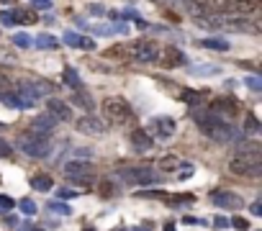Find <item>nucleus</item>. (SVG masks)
I'll use <instances>...</instances> for the list:
<instances>
[{
	"label": "nucleus",
	"instance_id": "f257e3e1",
	"mask_svg": "<svg viewBox=\"0 0 262 231\" xmlns=\"http://www.w3.org/2000/svg\"><path fill=\"white\" fill-rule=\"evenodd\" d=\"M193 121H195V126H198V129L211 139V142H216V144H229V142H236V139L242 136L236 126H231L229 121L213 116L211 110H198V108H195V110H193Z\"/></svg>",
	"mask_w": 262,
	"mask_h": 231
},
{
	"label": "nucleus",
	"instance_id": "f03ea898",
	"mask_svg": "<svg viewBox=\"0 0 262 231\" xmlns=\"http://www.w3.org/2000/svg\"><path fill=\"white\" fill-rule=\"evenodd\" d=\"M229 170L239 177H259L262 175V147L259 142H242L234 152V157L229 159Z\"/></svg>",
	"mask_w": 262,
	"mask_h": 231
},
{
	"label": "nucleus",
	"instance_id": "7ed1b4c3",
	"mask_svg": "<svg viewBox=\"0 0 262 231\" xmlns=\"http://www.w3.org/2000/svg\"><path fill=\"white\" fill-rule=\"evenodd\" d=\"M201 6L203 16H236L249 18L259 13V0H193Z\"/></svg>",
	"mask_w": 262,
	"mask_h": 231
},
{
	"label": "nucleus",
	"instance_id": "20e7f679",
	"mask_svg": "<svg viewBox=\"0 0 262 231\" xmlns=\"http://www.w3.org/2000/svg\"><path fill=\"white\" fill-rule=\"evenodd\" d=\"M100 113H103V124H105V126H116V129L134 124V119H137L134 110H131V105H128L123 98H118V95L103 98Z\"/></svg>",
	"mask_w": 262,
	"mask_h": 231
},
{
	"label": "nucleus",
	"instance_id": "39448f33",
	"mask_svg": "<svg viewBox=\"0 0 262 231\" xmlns=\"http://www.w3.org/2000/svg\"><path fill=\"white\" fill-rule=\"evenodd\" d=\"M116 182H126V185H139V188H147V185H155V182H165V177L157 175L155 167L149 165H131V167H121L113 175Z\"/></svg>",
	"mask_w": 262,
	"mask_h": 231
},
{
	"label": "nucleus",
	"instance_id": "423d86ee",
	"mask_svg": "<svg viewBox=\"0 0 262 231\" xmlns=\"http://www.w3.org/2000/svg\"><path fill=\"white\" fill-rule=\"evenodd\" d=\"M18 149L24 152L26 157L47 159V157L52 154V139H49V134L26 131V134H21V139H18Z\"/></svg>",
	"mask_w": 262,
	"mask_h": 231
},
{
	"label": "nucleus",
	"instance_id": "0eeeda50",
	"mask_svg": "<svg viewBox=\"0 0 262 231\" xmlns=\"http://www.w3.org/2000/svg\"><path fill=\"white\" fill-rule=\"evenodd\" d=\"M126 54L134 57L137 62H157L162 49L155 39H139L134 44H126Z\"/></svg>",
	"mask_w": 262,
	"mask_h": 231
},
{
	"label": "nucleus",
	"instance_id": "6e6552de",
	"mask_svg": "<svg viewBox=\"0 0 262 231\" xmlns=\"http://www.w3.org/2000/svg\"><path fill=\"white\" fill-rule=\"evenodd\" d=\"M213 116H218V119H224V121H231L236 119L239 113H242V105H239L236 98H229V95H221V98H216L211 100V108H208Z\"/></svg>",
	"mask_w": 262,
	"mask_h": 231
},
{
	"label": "nucleus",
	"instance_id": "1a4fd4ad",
	"mask_svg": "<svg viewBox=\"0 0 262 231\" xmlns=\"http://www.w3.org/2000/svg\"><path fill=\"white\" fill-rule=\"evenodd\" d=\"M64 175H67V180L70 182H80V185H87L93 180V175H95V167L90 165V162H67L64 165Z\"/></svg>",
	"mask_w": 262,
	"mask_h": 231
},
{
	"label": "nucleus",
	"instance_id": "9d476101",
	"mask_svg": "<svg viewBox=\"0 0 262 231\" xmlns=\"http://www.w3.org/2000/svg\"><path fill=\"white\" fill-rule=\"evenodd\" d=\"M211 203L216 208H221V211H239V208L244 205V200L239 198L236 193H231V190H216V193H211Z\"/></svg>",
	"mask_w": 262,
	"mask_h": 231
},
{
	"label": "nucleus",
	"instance_id": "9b49d317",
	"mask_svg": "<svg viewBox=\"0 0 262 231\" xmlns=\"http://www.w3.org/2000/svg\"><path fill=\"white\" fill-rule=\"evenodd\" d=\"M75 129L85 136H103L105 134V124L98 119V116H80L75 121Z\"/></svg>",
	"mask_w": 262,
	"mask_h": 231
},
{
	"label": "nucleus",
	"instance_id": "f8f14e48",
	"mask_svg": "<svg viewBox=\"0 0 262 231\" xmlns=\"http://www.w3.org/2000/svg\"><path fill=\"white\" fill-rule=\"evenodd\" d=\"M149 129H152V134H155L160 142H167V139L175 136V121L170 119V116H157V119H152ZM155 136H152V139H155Z\"/></svg>",
	"mask_w": 262,
	"mask_h": 231
},
{
	"label": "nucleus",
	"instance_id": "ddd939ff",
	"mask_svg": "<svg viewBox=\"0 0 262 231\" xmlns=\"http://www.w3.org/2000/svg\"><path fill=\"white\" fill-rule=\"evenodd\" d=\"M165 69H175V67H183V64H188V57L178 49V46H167V49H162V54H160V59H157Z\"/></svg>",
	"mask_w": 262,
	"mask_h": 231
},
{
	"label": "nucleus",
	"instance_id": "4468645a",
	"mask_svg": "<svg viewBox=\"0 0 262 231\" xmlns=\"http://www.w3.org/2000/svg\"><path fill=\"white\" fill-rule=\"evenodd\" d=\"M47 113L52 116L54 121H59V124H64V121H72V108L64 103V100H59V98H49V103H47Z\"/></svg>",
	"mask_w": 262,
	"mask_h": 231
},
{
	"label": "nucleus",
	"instance_id": "2eb2a0df",
	"mask_svg": "<svg viewBox=\"0 0 262 231\" xmlns=\"http://www.w3.org/2000/svg\"><path fill=\"white\" fill-rule=\"evenodd\" d=\"M98 195L103 200H113L121 195V182H116L113 177H100L98 180Z\"/></svg>",
	"mask_w": 262,
	"mask_h": 231
},
{
	"label": "nucleus",
	"instance_id": "dca6fc26",
	"mask_svg": "<svg viewBox=\"0 0 262 231\" xmlns=\"http://www.w3.org/2000/svg\"><path fill=\"white\" fill-rule=\"evenodd\" d=\"M128 142H131V147L134 149H139V152H149L152 147H155V139L149 136V131H144V129H134L128 134Z\"/></svg>",
	"mask_w": 262,
	"mask_h": 231
},
{
	"label": "nucleus",
	"instance_id": "f3484780",
	"mask_svg": "<svg viewBox=\"0 0 262 231\" xmlns=\"http://www.w3.org/2000/svg\"><path fill=\"white\" fill-rule=\"evenodd\" d=\"M64 44L75 46V49H85V52L95 49V41L90 36H82V34H75V31H64Z\"/></svg>",
	"mask_w": 262,
	"mask_h": 231
},
{
	"label": "nucleus",
	"instance_id": "a211bd4d",
	"mask_svg": "<svg viewBox=\"0 0 262 231\" xmlns=\"http://www.w3.org/2000/svg\"><path fill=\"white\" fill-rule=\"evenodd\" d=\"M175 92H178L175 98H180V100L188 103V105H201V103L206 100V95H208V92H198V90H190V87H178Z\"/></svg>",
	"mask_w": 262,
	"mask_h": 231
},
{
	"label": "nucleus",
	"instance_id": "6ab92c4d",
	"mask_svg": "<svg viewBox=\"0 0 262 231\" xmlns=\"http://www.w3.org/2000/svg\"><path fill=\"white\" fill-rule=\"evenodd\" d=\"M31 129H34V131H39V134H52V131L57 129V121L52 119L49 113H39L36 119L31 121Z\"/></svg>",
	"mask_w": 262,
	"mask_h": 231
},
{
	"label": "nucleus",
	"instance_id": "aec40b11",
	"mask_svg": "<svg viewBox=\"0 0 262 231\" xmlns=\"http://www.w3.org/2000/svg\"><path fill=\"white\" fill-rule=\"evenodd\" d=\"M185 165V162L178 157V154H167V157H162L160 162H157V167H160V172H178L180 167Z\"/></svg>",
	"mask_w": 262,
	"mask_h": 231
},
{
	"label": "nucleus",
	"instance_id": "412c9836",
	"mask_svg": "<svg viewBox=\"0 0 262 231\" xmlns=\"http://www.w3.org/2000/svg\"><path fill=\"white\" fill-rule=\"evenodd\" d=\"M11 18H13V26H16V23H18V26H31V23L39 21V16L31 13V11H11Z\"/></svg>",
	"mask_w": 262,
	"mask_h": 231
},
{
	"label": "nucleus",
	"instance_id": "4be33fe9",
	"mask_svg": "<svg viewBox=\"0 0 262 231\" xmlns=\"http://www.w3.org/2000/svg\"><path fill=\"white\" fill-rule=\"evenodd\" d=\"M31 46H36V49H57L59 41L52 34H39L36 39H31Z\"/></svg>",
	"mask_w": 262,
	"mask_h": 231
},
{
	"label": "nucleus",
	"instance_id": "5701e85b",
	"mask_svg": "<svg viewBox=\"0 0 262 231\" xmlns=\"http://www.w3.org/2000/svg\"><path fill=\"white\" fill-rule=\"evenodd\" d=\"M190 75L213 77V75H221V67H218V64H195V67H190Z\"/></svg>",
	"mask_w": 262,
	"mask_h": 231
},
{
	"label": "nucleus",
	"instance_id": "b1692460",
	"mask_svg": "<svg viewBox=\"0 0 262 231\" xmlns=\"http://www.w3.org/2000/svg\"><path fill=\"white\" fill-rule=\"evenodd\" d=\"M31 188L39 190V193H47V190L54 188V180H52L49 175H34V177H31Z\"/></svg>",
	"mask_w": 262,
	"mask_h": 231
},
{
	"label": "nucleus",
	"instance_id": "393cba45",
	"mask_svg": "<svg viewBox=\"0 0 262 231\" xmlns=\"http://www.w3.org/2000/svg\"><path fill=\"white\" fill-rule=\"evenodd\" d=\"M198 46L216 49V52H229V41H224V39H198Z\"/></svg>",
	"mask_w": 262,
	"mask_h": 231
},
{
	"label": "nucleus",
	"instance_id": "a878e982",
	"mask_svg": "<svg viewBox=\"0 0 262 231\" xmlns=\"http://www.w3.org/2000/svg\"><path fill=\"white\" fill-rule=\"evenodd\" d=\"M64 82H67L72 90H82V80H80L75 67H64Z\"/></svg>",
	"mask_w": 262,
	"mask_h": 231
},
{
	"label": "nucleus",
	"instance_id": "bb28decb",
	"mask_svg": "<svg viewBox=\"0 0 262 231\" xmlns=\"http://www.w3.org/2000/svg\"><path fill=\"white\" fill-rule=\"evenodd\" d=\"M72 103H77L80 108H87V110H93V98L87 95L85 90H75V95H72Z\"/></svg>",
	"mask_w": 262,
	"mask_h": 231
},
{
	"label": "nucleus",
	"instance_id": "cd10ccee",
	"mask_svg": "<svg viewBox=\"0 0 262 231\" xmlns=\"http://www.w3.org/2000/svg\"><path fill=\"white\" fill-rule=\"evenodd\" d=\"M254 134H259V121H257V116H247V121H244V131H242V136H254Z\"/></svg>",
	"mask_w": 262,
	"mask_h": 231
},
{
	"label": "nucleus",
	"instance_id": "c85d7f7f",
	"mask_svg": "<svg viewBox=\"0 0 262 231\" xmlns=\"http://www.w3.org/2000/svg\"><path fill=\"white\" fill-rule=\"evenodd\" d=\"M47 208H49L52 213H59V216H70V213H72V208H70L67 203H59V200H49Z\"/></svg>",
	"mask_w": 262,
	"mask_h": 231
},
{
	"label": "nucleus",
	"instance_id": "c756f323",
	"mask_svg": "<svg viewBox=\"0 0 262 231\" xmlns=\"http://www.w3.org/2000/svg\"><path fill=\"white\" fill-rule=\"evenodd\" d=\"M170 198V205H190L195 203V195L193 193H183V195H167Z\"/></svg>",
	"mask_w": 262,
	"mask_h": 231
},
{
	"label": "nucleus",
	"instance_id": "7c9ffc66",
	"mask_svg": "<svg viewBox=\"0 0 262 231\" xmlns=\"http://www.w3.org/2000/svg\"><path fill=\"white\" fill-rule=\"evenodd\" d=\"M105 57H111V59H123V57H128V54H126V44H121V46H111V49L105 52Z\"/></svg>",
	"mask_w": 262,
	"mask_h": 231
},
{
	"label": "nucleus",
	"instance_id": "2f4dec72",
	"mask_svg": "<svg viewBox=\"0 0 262 231\" xmlns=\"http://www.w3.org/2000/svg\"><path fill=\"white\" fill-rule=\"evenodd\" d=\"M18 205H21V211H24L26 216H34V213H36V203H34V200H29V198H24Z\"/></svg>",
	"mask_w": 262,
	"mask_h": 231
},
{
	"label": "nucleus",
	"instance_id": "473e14b6",
	"mask_svg": "<svg viewBox=\"0 0 262 231\" xmlns=\"http://www.w3.org/2000/svg\"><path fill=\"white\" fill-rule=\"evenodd\" d=\"M13 44L21 46V49H29V46H31V36H26V34H16V36H13Z\"/></svg>",
	"mask_w": 262,
	"mask_h": 231
},
{
	"label": "nucleus",
	"instance_id": "72a5a7b5",
	"mask_svg": "<svg viewBox=\"0 0 262 231\" xmlns=\"http://www.w3.org/2000/svg\"><path fill=\"white\" fill-rule=\"evenodd\" d=\"M16 205V200L11 198V195H6V193H0V211H11V208Z\"/></svg>",
	"mask_w": 262,
	"mask_h": 231
},
{
	"label": "nucleus",
	"instance_id": "f704fd0d",
	"mask_svg": "<svg viewBox=\"0 0 262 231\" xmlns=\"http://www.w3.org/2000/svg\"><path fill=\"white\" fill-rule=\"evenodd\" d=\"M244 85H247V87H252L254 92H259V90H262V82H259V77H257V75H249V77H244Z\"/></svg>",
	"mask_w": 262,
	"mask_h": 231
},
{
	"label": "nucleus",
	"instance_id": "c9c22d12",
	"mask_svg": "<svg viewBox=\"0 0 262 231\" xmlns=\"http://www.w3.org/2000/svg\"><path fill=\"white\" fill-rule=\"evenodd\" d=\"M229 226H234V228H239V231H249V221H247V218H231Z\"/></svg>",
	"mask_w": 262,
	"mask_h": 231
},
{
	"label": "nucleus",
	"instance_id": "e433bc0d",
	"mask_svg": "<svg viewBox=\"0 0 262 231\" xmlns=\"http://www.w3.org/2000/svg\"><path fill=\"white\" fill-rule=\"evenodd\" d=\"M13 154V147L8 144V142H3V139H0V159H8Z\"/></svg>",
	"mask_w": 262,
	"mask_h": 231
},
{
	"label": "nucleus",
	"instance_id": "4c0bfd02",
	"mask_svg": "<svg viewBox=\"0 0 262 231\" xmlns=\"http://www.w3.org/2000/svg\"><path fill=\"white\" fill-rule=\"evenodd\" d=\"M72 154H75V162H87V157L93 154V149H75Z\"/></svg>",
	"mask_w": 262,
	"mask_h": 231
},
{
	"label": "nucleus",
	"instance_id": "58836bf2",
	"mask_svg": "<svg viewBox=\"0 0 262 231\" xmlns=\"http://www.w3.org/2000/svg\"><path fill=\"white\" fill-rule=\"evenodd\" d=\"M190 175H193V165H183L178 170V180H190Z\"/></svg>",
	"mask_w": 262,
	"mask_h": 231
},
{
	"label": "nucleus",
	"instance_id": "ea45409f",
	"mask_svg": "<svg viewBox=\"0 0 262 231\" xmlns=\"http://www.w3.org/2000/svg\"><path fill=\"white\" fill-rule=\"evenodd\" d=\"M87 13H90V16H105V8L100 3H90V6H87Z\"/></svg>",
	"mask_w": 262,
	"mask_h": 231
},
{
	"label": "nucleus",
	"instance_id": "a19ab883",
	"mask_svg": "<svg viewBox=\"0 0 262 231\" xmlns=\"http://www.w3.org/2000/svg\"><path fill=\"white\" fill-rule=\"evenodd\" d=\"M213 228H218V231H221V228H229V218L216 216V218H213Z\"/></svg>",
	"mask_w": 262,
	"mask_h": 231
},
{
	"label": "nucleus",
	"instance_id": "79ce46f5",
	"mask_svg": "<svg viewBox=\"0 0 262 231\" xmlns=\"http://www.w3.org/2000/svg\"><path fill=\"white\" fill-rule=\"evenodd\" d=\"M11 87H13V85H11V80H8L3 72H0V95H3V92H8Z\"/></svg>",
	"mask_w": 262,
	"mask_h": 231
},
{
	"label": "nucleus",
	"instance_id": "37998d69",
	"mask_svg": "<svg viewBox=\"0 0 262 231\" xmlns=\"http://www.w3.org/2000/svg\"><path fill=\"white\" fill-rule=\"evenodd\" d=\"M57 198L70 200V198H77V193H75V190H67V188H59V190H57Z\"/></svg>",
	"mask_w": 262,
	"mask_h": 231
},
{
	"label": "nucleus",
	"instance_id": "c03bdc74",
	"mask_svg": "<svg viewBox=\"0 0 262 231\" xmlns=\"http://www.w3.org/2000/svg\"><path fill=\"white\" fill-rule=\"evenodd\" d=\"M0 23H3V26H13V18H11V11H0Z\"/></svg>",
	"mask_w": 262,
	"mask_h": 231
},
{
	"label": "nucleus",
	"instance_id": "a18cd8bd",
	"mask_svg": "<svg viewBox=\"0 0 262 231\" xmlns=\"http://www.w3.org/2000/svg\"><path fill=\"white\" fill-rule=\"evenodd\" d=\"M139 198H167V193H152V190H142Z\"/></svg>",
	"mask_w": 262,
	"mask_h": 231
},
{
	"label": "nucleus",
	"instance_id": "49530a36",
	"mask_svg": "<svg viewBox=\"0 0 262 231\" xmlns=\"http://www.w3.org/2000/svg\"><path fill=\"white\" fill-rule=\"evenodd\" d=\"M185 223H193V226H198V223H201V226H206L208 221H206V218H195V216H188V218H185Z\"/></svg>",
	"mask_w": 262,
	"mask_h": 231
},
{
	"label": "nucleus",
	"instance_id": "de8ad7c7",
	"mask_svg": "<svg viewBox=\"0 0 262 231\" xmlns=\"http://www.w3.org/2000/svg\"><path fill=\"white\" fill-rule=\"evenodd\" d=\"M52 3L49 0H34V8H39V11H44V8H49Z\"/></svg>",
	"mask_w": 262,
	"mask_h": 231
},
{
	"label": "nucleus",
	"instance_id": "09e8293b",
	"mask_svg": "<svg viewBox=\"0 0 262 231\" xmlns=\"http://www.w3.org/2000/svg\"><path fill=\"white\" fill-rule=\"evenodd\" d=\"M249 211H252L254 216H259V213H262V205H259V203H252V208H249Z\"/></svg>",
	"mask_w": 262,
	"mask_h": 231
},
{
	"label": "nucleus",
	"instance_id": "8fccbe9b",
	"mask_svg": "<svg viewBox=\"0 0 262 231\" xmlns=\"http://www.w3.org/2000/svg\"><path fill=\"white\" fill-rule=\"evenodd\" d=\"M6 223H8V226H16V228H18V218H16V216H6Z\"/></svg>",
	"mask_w": 262,
	"mask_h": 231
},
{
	"label": "nucleus",
	"instance_id": "3c124183",
	"mask_svg": "<svg viewBox=\"0 0 262 231\" xmlns=\"http://www.w3.org/2000/svg\"><path fill=\"white\" fill-rule=\"evenodd\" d=\"M18 231H41V228H36V226H31V223H26V226H18Z\"/></svg>",
	"mask_w": 262,
	"mask_h": 231
},
{
	"label": "nucleus",
	"instance_id": "603ef678",
	"mask_svg": "<svg viewBox=\"0 0 262 231\" xmlns=\"http://www.w3.org/2000/svg\"><path fill=\"white\" fill-rule=\"evenodd\" d=\"M131 231H149V226H142V228L137 226V228H131Z\"/></svg>",
	"mask_w": 262,
	"mask_h": 231
},
{
	"label": "nucleus",
	"instance_id": "864d4df0",
	"mask_svg": "<svg viewBox=\"0 0 262 231\" xmlns=\"http://www.w3.org/2000/svg\"><path fill=\"white\" fill-rule=\"evenodd\" d=\"M165 231H175V228H172V226H165Z\"/></svg>",
	"mask_w": 262,
	"mask_h": 231
},
{
	"label": "nucleus",
	"instance_id": "5fc2aeb1",
	"mask_svg": "<svg viewBox=\"0 0 262 231\" xmlns=\"http://www.w3.org/2000/svg\"><path fill=\"white\" fill-rule=\"evenodd\" d=\"M0 3H13V0H0Z\"/></svg>",
	"mask_w": 262,
	"mask_h": 231
},
{
	"label": "nucleus",
	"instance_id": "6e6d98bb",
	"mask_svg": "<svg viewBox=\"0 0 262 231\" xmlns=\"http://www.w3.org/2000/svg\"><path fill=\"white\" fill-rule=\"evenodd\" d=\"M113 231H128V228H113Z\"/></svg>",
	"mask_w": 262,
	"mask_h": 231
},
{
	"label": "nucleus",
	"instance_id": "4d7b16f0",
	"mask_svg": "<svg viewBox=\"0 0 262 231\" xmlns=\"http://www.w3.org/2000/svg\"><path fill=\"white\" fill-rule=\"evenodd\" d=\"M85 231H93V228H85Z\"/></svg>",
	"mask_w": 262,
	"mask_h": 231
}]
</instances>
